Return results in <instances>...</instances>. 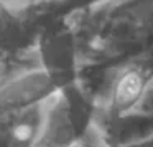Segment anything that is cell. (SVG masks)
<instances>
[{
    "label": "cell",
    "instance_id": "1",
    "mask_svg": "<svg viewBox=\"0 0 153 147\" xmlns=\"http://www.w3.org/2000/svg\"><path fill=\"white\" fill-rule=\"evenodd\" d=\"M38 51L43 68L58 88L74 84L76 66L81 60L76 35L68 27H53L38 35Z\"/></svg>",
    "mask_w": 153,
    "mask_h": 147
},
{
    "label": "cell",
    "instance_id": "2",
    "mask_svg": "<svg viewBox=\"0 0 153 147\" xmlns=\"http://www.w3.org/2000/svg\"><path fill=\"white\" fill-rule=\"evenodd\" d=\"M59 88L43 66H35L2 78V114L33 106Z\"/></svg>",
    "mask_w": 153,
    "mask_h": 147
},
{
    "label": "cell",
    "instance_id": "3",
    "mask_svg": "<svg viewBox=\"0 0 153 147\" xmlns=\"http://www.w3.org/2000/svg\"><path fill=\"white\" fill-rule=\"evenodd\" d=\"M133 147H153V137H150V139L143 140V142L137 144V146H133Z\"/></svg>",
    "mask_w": 153,
    "mask_h": 147
}]
</instances>
